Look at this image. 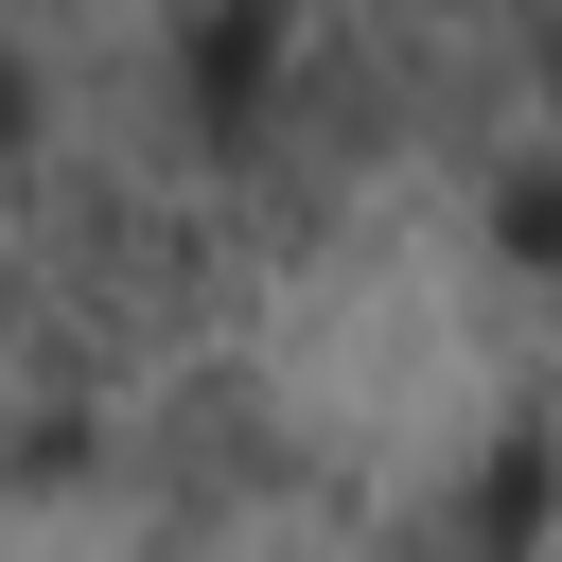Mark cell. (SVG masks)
Instances as JSON below:
<instances>
[{
	"label": "cell",
	"mask_w": 562,
	"mask_h": 562,
	"mask_svg": "<svg viewBox=\"0 0 562 562\" xmlns=\"http://www.w3.org/2000/svg\"><path fill=\"white\" fill-rule=\"evenodd\" d=\"M123 527H158V544H246V527H281V492H299V439H281V386L246 369V351H193V369H140V404H123Z\"/></svg>",
	"instance_id": "6da1fadb"
},
{
	"label": "cell",
	"mask_w": 562,
	"mask_h": 562,
	"mask_svg": "<svg viewBox=\"0 0 562 562\" xmlns=\"http://www.w3.org/2000/svg\"><path fill=\"white\" fill-rule=\"evenodd\" d=\"M369 562H562V422H492L474 457H439L369 527Z\"/></svg>",
	"instance_id": "7a4b0ae2"
},
{
	"label": "cell",
	"mask_w": 562,
	"mask_h": 562,
	"mask_svg": "<svg viewBox=\"0 0 562 562\" xmlns=\"http://www.w3.org/2000/svg\"><path fill=\"white\" fill-rule=\"evenodd\" d=\"M474 211H492V263H509V281H562V158L474 176Z\"/></svg>",
	"instance_id": "3957f363"
}]
</instances>
